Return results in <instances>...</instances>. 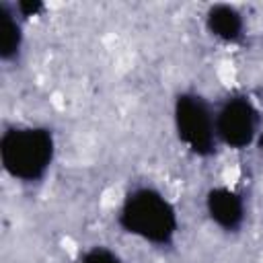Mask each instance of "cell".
<instances>
[{
    "label": "cell",
    "instance_id": "30bf717a",
    "mask_svg": "<svg viewBox=\"0 0 263 263\" xmlns=\"http://www.w3.org/2000/svg\"><path fill=\"white\" fill-rule=\"evenodd\" d=\"M257 144H259V148H261V150H263V132H261V134H259V138H257Z\"/></svg>",
    "mask_w": 263,
    "mask_h": 263
},
{
    "label": "cell",
    "instance_id": "52a82bcc",
    "mask_svg": "<svg viewBox=\"0 0 263 263\" xmlns=\"http://www.w3.org/2000/svg\"><path fill=\"white\" fill-rule=\"evenodd\" d=\"M21 45H23V31L16 18V10L0 2V58L2 62L14 60L21 51Z\"/></svg>",
    "mask_w": 263,
    "mask_h": 263
},
{
    "label": "cell",
    "instance_id": "7a4b0ae2",
    "mask_svg": "<svg viewBox=\"0 0 263 263\" xmlns=\"http://www.w3.org/2000/svg\"><path fill=\"white\" fill-rule=\"evenodd\" d=\"M55 154L51 129L37 125L8 127L0 138V160L4 171L23 183L45 177Z\"/></svg>",
    "mask_w": 263,
    "mask_h": 263
},
{
    "label": "cell",
    "instance_id": "5b68a950",
    "mask_svg": "<svg viewBox=\"0 0 263 263\" xmlns=\"http://www.w3.org/2000/svg\"><path fill=\"white\" fill-rule=\"evenodd\" d=\"M208 216L216 226L226 232H234L245 222V201L242 197L228 187H214L205 195Z\"/></svg>",
    "mask_w": 263,
    "mask_h": 263
},
{
    "label": "cell",
    "instance_id": "9c48e42d",
    "mask_svg": "<svg viewBox=\"0 0 263 263\" xmlns=\"http://www.w3.org/2000/svg\"><path fill=\"white\" fill-rule=\"evenodd\" d=\"M14 10H16L18 14H23V16H37V14L43 10V4H41L39 0H23V2L16 4Z\"/></svg>",
    "mask_w": 263,
    "mask_h": 263
},
{
    "label": "cell",
    "instance_id": "6da1fadb",
    "mask_svg": "<svg viewBox=\"0 0 263 263\" xmlns=\"http://www.w3.org/2000/svg\"><path fill=\"white\" fill-rule=\"evenodd\" d=\"M117 222L127 234L158 247L171 245L179 228L175 205L152 187L129 191L119 208Z\"/></svg>",
    "mask_w": 263,
    "mask_h": 263
},
{
    "label": "cell",
    "instance_id": "8992f818",
    "mask_svg": "<svg viewBox=\"0 0 263 263\" xmlns=\"http://www.w3.org/2000/svg\"><path fill=\"white\" fill-rule=\"evenodd\" d=\"M205 27L216 39H220L224 43H238L245 33L242 14L230 4L212 6L205 16Z\"/></svg>",
    "mask_w": 263,
    "mask_h": 263
},
{
    "label": "cell",
    "instance_id": "277c9868",
    "mask_svg": "<svg viewBox=\"0 0 263 263\" xmlns=\"http://www.w3.org/2000/svg\"><path fill=\"white\" fill-rule=\"evenodd\" d=\"M259 134V111L249 97H230L216 113L218 142L228 148L242 150L255 142Z\"/></svg>",
    "mask_w": 263,
    "mask_h": 263
},
{
    "label": "cell",
    "instance_id": "3957f363",
    "mask_svg": "<svg viewBox=\"0 0 263 263\" xmlns=\"http://www.w3.org/2000/svg\"><path fill=\"white\" fill-rule=\"evenodd\" d=\"M175 127L179 140L197 156H210L216 150V115L208 101L197 92H181L175 99Z\"/></svg>",
    "mask_w": 263,
    "mask_h": 263
},
{
    "label": "cell",
    "instance_id": "ba28073f",
    "mask_svg": "<svg viewBox=\"0 0 263 263\" xmlns=\"http://www.w3.org/2000/svg\"><path fill=\"white\" fill-rule=\"evenodd\" d=\"M78 263H123L117 253H113L107 247H90L82 253Z\"/></svg>",
    "mask_w": 263,
    "mask_h": 263
}]
</instances>
